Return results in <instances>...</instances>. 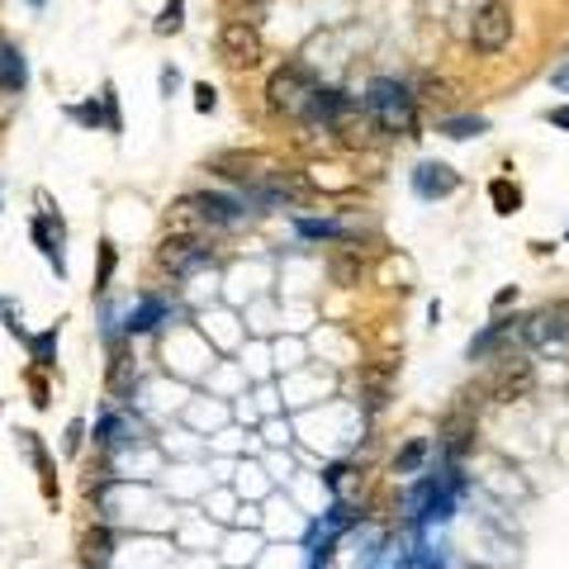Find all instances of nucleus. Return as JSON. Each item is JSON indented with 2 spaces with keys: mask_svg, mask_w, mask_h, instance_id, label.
<instances>
[{
  "mask_svg": "<svg viewBox=\"0 0 569 569\" xmlns=\"http://www.w3.org/2000/svg\"><path fill=\"white\" fill-rule=\"evenodd\" d=\"M115 266H119V247L115 243H100V271H95V294H109V280H115Z\"/></svg>",
  "mask_w": 569,
  "mask_h": 569,
  "instance_id": "a878e982",
  "label": "nucleus"
},
{
  "mask_svg": "<svg viewBox=\"0 0 569 569\" xmlns=\"http://www.w3.org/2000/svg\"><path fill=\"white\" fill-rule=\"evenodd\" d=\"M455 185H461V176H455L447 162H422L414 171V190L422 200H447V195H455Z\"/></svg>",
  "mask_w": 569,
  "mask_h": 569,
  "instance_id": "f3484780",
  "label": "nucleus"
},
{
  "mask_svg": "<svg viewBox=\"0 0 569 569\" xmlns=\"http://www.w3.org/2000/svg\"><path fill=\"white\" fill-rule=\"evenodd\" d=\"M218 57H224L228 67H257L266 57L261 29L251 20H224V29H218Z\"/></svg>",
  "mask_w": 569,
  "mask_h": 569,
  "instance_id": "39448f33",
  "label": "nucleus"
},
{
  "mask_svg": "<svg viewBox=\"0 0 569 569\" xmlns=\"http://www.w3.org/2000/svg\"><path fill=\"white\" fill-rule=\"evenodd\" d=\"M57 346H62V328H43V332H29L24 337V352H29V366L53 375L57 371Z\"/></svg>",
  "mask_w": 569,
  "mask_h": 569,
  "instance_id": "a211bd4d",
  "label": "nucleus"
},
{
  "mask_svg": "<svg viewBox=\"0 0 569 569\" xmlns=\"http://www.w3.org/2000/svg\"><path fill=\"white\" fill-rule=\"evenodd\" d=\"M29 90V57L24 47L0 34V95L6 100H20V95Z\"/></svg>",
  "mask_w": 569,
  "mask_h": 569,
  "instance_id": "dca6fc26",
  "label": "nucleus"
},
{
  "mask_svg": "<svg viewBox=\"0 0 569 569\" xmlns=\"http://www.w3.org/2000/svg\"><path fill=\"white\" fill-rule=\"evenodd\" d=\"M119 546H124V532L109 527V522H90L76 541V565L82 569H115L119 560Z\"/></svg>",
  "mask_w": 569,
  "mask_h": 569,
  "instance_id": "1a4fd4ad",
  "label": "nucleus"
},
{
  "mask_svg": "<svg viewBox=\"0 0 569 569\" xmlns=\"http://www.w3.org/2000/svg\"><path fill=\"white\" fill-rule=\"evenodd\" d=\"M299 233H304V237H342L337 224H319V218H304V224H299Z\"/></svg>",
  "mask_w": 569,
  "mask_h": 569,
  "instance_id": "473e14b6",
  "label": "nucleus"
},
{
  "mask_svg": "<svg viewBox=\"0 0 569 569\" xmlns=\"http://www.w3.org/2000/svg\"><path fill=\"white\" fill-rule=\"evenodd\" d=\"M536 385V371H532V361L522 356V352H508V356H494V371H489V394L494 399H527Z\"/></svg>",
  "mask_w": 569,
  "mask_h": 569,
  "instance_id": "6e6552de",
  "label": "nucleus"
},
{
  "mask_svg": "<svg viewBox=\"0 0 569 569\" xmlns=\"http://www.w3.org/2000/svg\"><path fill=\"white\" fill-rule=\"evenodd\" d=\"M105 389L115 404H129L138 394V356H133V342L124 337L119 346H109V366H105Z\"/></svg>",
  "mask_w": 569,
  "mask_h": 569,
  "instance_id": "4468645a",
  "label": "nucleus"
},
{
  "mask_svg": "<svg viewBox=\"0 0 569 569\" xmlns=\"http://www.w3.org/2000/svg\"><path fill=\"white\" fill-rule=\"evenodd\" d=\"M470 447H474V418L451 414L447 427H441V451H447V461H461Z\"/></svg>",
  "mask_w": 569,
  "mask_h": 569,
  "instance_id": "6ab92c4d",
  "label": "nucleus"
},
{
  "mask_svg": "<svg viewBox=\"0 0 569 569\" xmlns=\"http://www.w3.org/2000/svg\"><path fill=\"white\" fill-rule=\"evenodd\" d=\"M0 328H6L10 332V337H29V328H24V313H20V304H14V299H6V294H0Z\"/></svg>",
  "mask_w": 569,
  "mask_h": 569,
  "instance_id": "7c9ffc66",
  "label": "nucleus"
},
{
  "mask_svg": "<svg viewBox=\"0 0 569 569\" xmlns=\"http://www.w3.org/2000/svg\"><path fill=\"white\" fill-rule=\"evenodd\" d=\"M171 319H176V304H171L167 294H138L129 304V313L119 319V328H124V337L133 342V337H148V332H157Z\"/></svg>",
  "mask_w": 569,
  "mask_h": 569,
  "instance_id": "9b49d317",
  "label": "nucleus"
},
{
  "mask_svg": "<svg viewBox=\"0 0 569 569\" xmlns=\"http://www.w3.org/2000/svg\"><path fill=\"white\" fill-rule=\"evenodd\" d=\"M14 447H20V455L34 465L39 489H43V503H47V508H57V498H62V489H57V455L47 451V441L24 427V432H14Z\"/></svg>",
  "mask_w": 569,
  "mask_h": 569,
  "instance_id": "9d476101",
  "label": "nucleus"
},
{
  "mask_svg": "<svg viewBox=\"0 0 569 569\" xmlns=\"http://www.w3.org/2000/svg\"><path fill=\"white\" fill-rule=\"evenodd\" d=\"M24 6H29V10H43V6H47V0H24Z\"/></svg>",
  "mask_w": 569,
  "mask_h": 569,
  "instance_id": "4c0bfd02",
  "label": "nucleus"
},
{
  "mask_svg": "<svg viewBox=\"0 0 569 569\" xmlns=\"http://www.w3.org/2000/svg\"><path fill=\"white\" fill-rule=\"evenodd\" d=\"M86 437H90V422L86 418H72L67 432H62V455H67V461H72V455H82L86 451Z\"/></svg>",
  "mask_w": 569,
  "mask_h": 569,
  "instance_id": "cd10ccee",
  "label": "nucleus"
},
{
  "mask_svg": "<svg viewBox=\"0 0 569 569\" xmlns=\"http://www.w3.org/2000/svg\"><path fill=\"white\" fill-rule=\"evenodd\" d=\"M29 243L43 251V261L53 266L57 280L67 276V218H62L57 210H39L34 218H29Z\"/></svg>",
  "mask_w": 569,
  "mask_h": 569,
  "instance_id": "423d86ee",
  "label": "nucleus"
},
{
  "mask_svg": "<svg viewBox=\"0 0 569 569\" xmlns=\"http://www.w3.org/2000/svg\"><path fill=\"white\" fill-rule=\"evenodd\" d=\"M195 109H200V115H214V109H218V90L210 82L195 86Z\"/></svg>",
  "mask_w": 569,
  "mask_h": 569,
  "instance_id": "2f4dec72",
  "label": "nucleus"
},
{
  "mask_svg": "<svg viewBox=\"0 0 569 569\" xmlns=\"http://www.w3.org/2000/svg\"><path fill=\"white\" fill-rule=\"evenodd\" d=\"M214 261H218V251L210 237H162V247H157V266H162L171 280H195L210 271Z\"/></svg>",
  "mask_w": 569,
  "mask_h": 569,
  "instance_id": "7ed1b4c3",
  "label": "nucleus"
},
{
  "mask_svg": "<svg viewBox=\"0 0 569 569\" xmlns=\"http://www.w3.org/2000/svg\"><path fill=\"white\" fill-rule=\"evenodd\" d=\"M328 271L337 284H361V276H366V257H361V243H346L342 251H332Z\"/></svg>",
  "mask_w": 569,
  "mask_h": 569,
  "instance_id": "aec40b11",
  "label": "nucleus"
},
{
  "mask_svg": "<svg viewBox=\"0 0 569 569\" xmlns=\"http://www.w3.org/2000/svg\"><path fill=\"white\" fill-rule=\"evenodd\" d=\"M489 200H494L498 214H517V210H522V190H517L508 176H498L494 185H489Z\"/></svg>",
  "mask_w": 569,
  "mask_h": 569,
  "instance_id": "b1692460",
  "label": "nucleus"
},
{
  "mask_svg": "<svg viewBox=\"0 0 569 569\" xmlns=\"http://www.w3.org/2000/svg\"><path fill=\"white\" fill-rule=\"evenodd\" d=\"M418 95H422L427 105L447 109V105H455V100H461V86H455V82H441V76H427V82L418 86Z\"/></svg>",
  "mask_w": 569,
  "mask_h": 569,
  "instance_id": "412c9836",
  "label": "nucleus"
},
{
  "mask_svg": "<svg viewBox=\"0 0 569 569\" xmlns=\"http://www.w3.org/2000/svg\"><path fill=\"white\" fill-rule=\"evenodd\" d=\"M550 124H560V129H569V105H560V109H550Z\"/></svg>",
  "mask_w": 569,
  "mask_h": 569,
  "instance_id": "f704fd0d",
  "label": "nucleus"
},
{
  "mask_svg": "<svg viewBox=\"0 0 569 569\" xmlns=\"http://www.w3.org/2000/svg\"><path fill=\"white\" fill-rule=\"evenodd\" d=\"M181 90V72L176 67H162V95H176Z\"/></svg>",
  "mask_w": 569,
  "mask_h": 569,
  "instance_id": "72a5a7b5",
  "label": "nucleus"
},
{
  "mask_svg": "<svg viewBox=\"0 0 569 569\" xmlns=\"http://www.w3.org/2000/svg\"><path fill=\"white\" fill-rule=\"evenodd\" d=\"M366 115L379 124L385 133H418V95L408 90L404 82L394 76H375L371 90H366Z\"/></svg>",
  "mask_w": 569,
  "mask_h": 569,
  "instance_id": "f257e3e1",
  "label": "nucleus"
},
{
  "mask_svg": "<svg viewBox=\"0 0 569 569\" xmlns=\"http://www.w3.org/2000/svg\"><path fill=\"white\" fill-rule=\"evenodd\" d=\"M24 389H29V404H34L39 414H47V408H53V379H47L43 371L29 366V371H24Z\"/></svg>",
  "mask_w": 569,
  "mask_h": 569,
  "instance_id": "5701e85b",
  "label": "nucleus"
},
{
  "mask_svg": "<svg viewBox=\"0 0 569 569\" xmlns=\"http://www.w3.org/2000/svg\"><path fill=\"white\" fill-rule=\"evenodd\" d=\"M508 39H513V10L503 0H484L470 20V43L480 53H498V47H508Z\"/></svg>",
  "mask_w": 569,
  "mask_h": 569,
  "instance_id": "0eeeda50",
  "label": "nucleus"
},
{
  "mask_svg": "<svg viewBox=\"0 0 569 569\" xmlns=\"http://www.w3.org/2000/svg\"><path fill=\"white\" fill-rule=\"evenodd\" d=\"M190 204H195L204 233H210V228H243L247 224V204L233 200V195H218V190H200V195H190Z\"/></svg>",
  "mask_w": 569,
  "mask_h": 569,
  "instance_id": "ddd939ff",
  "label": "nucleus"
},
{
  "mask_svg": "<svg viewBox=\"0 0 569 569\" xmlns=\"http://www.w3.org/2000/svg\"><path fill=\"white\" fill-rule=\"evenodd\" d=\"M0 418H6V404H0Z\"/></svg>",
  "mask_w": 569,
  "mask_h": 569,
  "instance_id": "ea45409f",
  "label": "nucleus"
},
{
  "mask_svg": "<svg viewBox=\"0 0 569 569\" xmlns=\"http://www.w3.org/2000/svg\"><path fill=\"white\" fill-rule=\"evenodd\" d=\"M271 167H276L271 157H257V152H214V157H210V171H218L224 181H237L243 190L261 185Z\"/></svg>",
  "mask_w": 569,
  "mask_h": 569,
  "instance_id": "2eb2a0df",
  "label": "nucleus"
},
{
  "mask_svg": "<svg viewBox=\"0 0 569 569\" xmlns=\"http://www.w3.org/2000/svg\"><path fill=\"white\" fill-rule=\"evenodd\" d=\"M313 90H319V76H313L309 62L294 57L271 72V82H266V105H271V115H304Z\"/></svg>",
  "mask_w": 569,
  "mask_h": 569,
  "instance_id": "f03ea898",
  "label": "nucleus"
},
{
  "mask_svg": "<svg viewBox=\"0 0 569 569\" xmlns=\"http://www.w3.org/2000/svg\"><path fill=\"white\" fill-rule=\"evenodd\" d=\"M67 119H72V124H82V129H105V109H100V100L67 105Z\"/></svg>",
  "mask_w": 569,
  "mask_h": 569,
  "instance_id": "c85d7f7f",
  "label": "nucleus"
},
{
  "mask_svg": "<svg viewBox=\"0 0 569 569\" xmlns=\"http://www.w3.org/2000/svg\"><path fill=\"white\" fill-rule=\"evenodd\" d=\"M522 323H527V319H494V323L480 332V337H470L465 356L470 361H489V356H508V352H517V346H527V337H522Z\"/></svg>",
  "mask_w": 569,
  "mask_h": 569,
  "instance_id": "f8f14e48",
  "label": "nucleus"
},
{
  "mask_svg": "<svg viewBox=\"0 0 569 569\" xmlns=\"http://www.w3.org/2000/svg\"><path fill=\"white\" fill-rule=\"evenodd\" d=\"M394 569H414V550H408V556H404L399 565H394Z\"/></svg>",
  "mask_w": 569,
  "mask_h": 569,
  "instance_id": "e433bc0d",
  "label": "nucleus"
},
{
  "mask_svg": "<svg viewBox=\"0 0 569 569\" xmlns=\"http://www.w3.org/2000/svg\"><path fill=\"white\" fill-rule=\"evenodd\" d=\"M247 6H261V0H247Z\"/></svg>",
  "mask_w": 569,
  "mask_h": 569,
  "instance_id": "a19ab883",
  "label": "nucleus"
},
{
  "mask_svg": "<svg viewBox=\"0 0 569 569\" xmlns=\"http://www.w3.org/2000/svg\"><path fill=\"white\" fill-rule=\"evenodd\" d=\"M427 451H432V441H427V437H414L399 455H394V474H418L422 461H427Z\"/></svg>",
  "mask_w": 569,
  "mask_h": 569,
  "instance_id": "4be33fe9",
  "label": "nucleus"
},
{
  "mask_svg": "<svg viewBox=\"0 0 569 569\" xmlns=\"http://www.w3.org/2000/svg\"><path fill=\"white\" fill-rule=\"evenodd\" d=\"M556 86H560V90H569V62H565V67L556 72Z\"/></svg>",
  "mask_w": 569,
  "mask_h": 569,
  "instance_id": "c9c22d12",
  "label": "nucleus"
},
{
  "mask_svg": "<svg viewBox=\"0 0 569 569\" xmlns=\"http://www.w3.org/2000/svg\"><path fill=\"white\" fill-rule=\"evenodd\" d=\"M100 109H105V133H124V115H119V90H115V82L100 86Z\"/></svg>",
  "mask_w": 569,
  "mask_h": 569,
  "instance_id": "bb28decb",
  "label": "nucleus"
},
{
  "mask_svg": "<svg viewBox=\"0 0 569 569\" xmlns=\"http://www.w3.org/2000/svg\"><path fill=\"white\" fill-rule=\"evenodd\" d=\"M522 337L536 352H565L569 346V299H556V304L536 309L527 323H522Z\"/></svg>",
  "mask_w": 569,
  "mask_h": 569,
  "instance_id": "20e7f679",
  "label": "nucleus"
},
{
  "mask_svg": "<svg viewBox=\"0 0 569 569\" xmlns=\"http://www.w3.org/2000/svg\"><path fill=\"white\" fill-rule=\"evenodd\" d=\"M489 129V119H480V115H465V119H441V133H447V138H455V142H461V138H480Z\"/></svg>",
  "mask_w": 569,
  "mask_h": 569,
  "instance_id": "c756f323",
  "label": "nucleus"
},
{
  "mask_svg": "<svg viewBox=\"0 0 569 569\" xmlns=\"http://www.w3.org/2000/svg\"><path fill=\"white\" fill-rule=\"evenodd\" d=\"M152 29H157V34H181V29H185V0H167V6L157 10Z\"/></svg>",
  "mask_w": 569,
  "mask_h": 569,
  "instance_id": "393cba45",
  "label": "nucleus"
},
{
  "mask_svg": "<svg viewBox=\"0 0 569 569\" xmlns=\"http://www.w3.org/2000/svg\"><path fill=\"white\" fill-rule=\"evenodd\" d=\"M0 210H6V190H0Z\"/></svg>",
  "mask_w": 569,
  "mask_h": 569,
  "instance_id": "58836bf2",
  "label": "nucleus"
}]
</instances>
